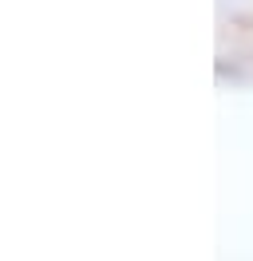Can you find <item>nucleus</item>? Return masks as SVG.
I'll return each instance as SVG.
<instances>
[]
</instances>
